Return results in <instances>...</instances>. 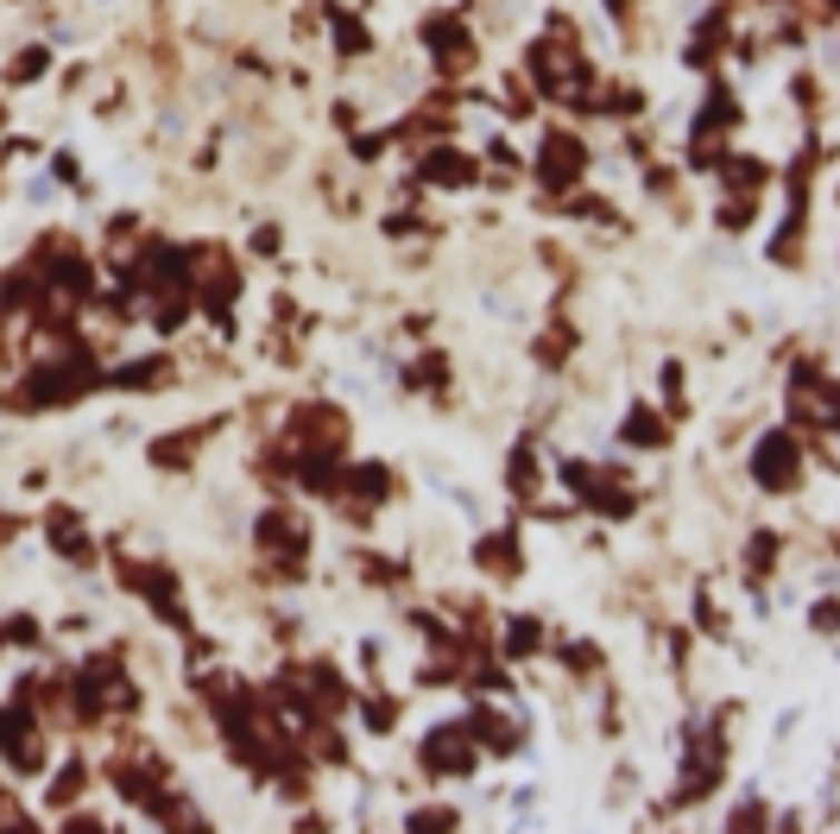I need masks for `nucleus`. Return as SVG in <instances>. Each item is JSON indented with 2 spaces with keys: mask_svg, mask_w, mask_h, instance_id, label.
<instances>
[{
  "mask_svg": "<svg viewBox=\"0 0 840 834\" xmlns=\"http://www.w3.org/2000/svg\"><path fill=\"white\" fill-rule=\"evenodd\" d=\"M348 493H360V500H379V493H386V468H354V474H348Z\"/></svg>",
  "mask_w": 840,
  "mask_h": 834,
  "instance_id": "nucleus-13",
  "label": "nucleus"
},
{
  "mask_svg": "<svg viewBox=\"0 0 840 834\" xmlns=\"http://www.w3.org/2000/svg\"><path fill=\"white\" fill-rule=\"evenodd\" d=\"M0 753L13 758L20 772H39L45 753H39V734H32V720L13 715V708H0Z\"/></svg>",
  "mask_w": 840,
  "mask_h": 834,
  "instance_id": "nucleus-6",
  "label": "nucleus"
},
{
  "mask_svg": "<svg viewBox=\"0 0 840 834\" xmlns=\"http://www.w3.org/2000/svg\"><path fill=\"white\" fill-rule=\"evenodd\" d=\"M335 32H342V51H367V32L354 20H335Z\"/></svg>",
  "mask_w": 840,
  "mask_h": 834,
  "instance_id": "nucleus-16",
  "label": "nucleus"
},
{
  "mask_svg": "<svg viewBox=\"0 0 840 834\" xmlns=\"http://www.w3.org/2000/svg\"><path fill=\"white\" fill-rule=\"evenodd\" d=\"M127 582H134L139 595L158 607V614H177V582L165 576V569H134V563H127Z\"/></svg>",
  "mask_w": 840,
  "mask_h": 834,
  "instance_id": "nucleus-8",
  "label": "nucleus"
},
{
  "mask_svg": "<svg viewBox=\"0 0 840 834\" xmlns=\"http://www.w3.org/2000/svg\"><path fill=\"white\" fill-rule=\"evenodd\" d=\"M45 70V51H26V58H13V77H39Z\"/></svg>",
  "mask_w": 840,
  "mask_h": 834,
  "instance_id": "nucleus-18",
  "label": "nucleus"
},
{
  "mask_svg": "<svg viewBox=\"0 0 840 834\" xmlns=\"http://www.w3.org/2000/svg\"><path fill=\"white\" fill-rule=\"evenodd\" d=\"M625 436H632L639 449H658V443H664V424H658L651 411H632V418H625Z\"/></svg>",
  "mask_w": 840,
  "mask_h": 834,
  "instance_id": "nucleus-12",
  "label": "nucleus"
},
{
  "mask_svg": "<svg viewBox=\"0 0 840 834\" xmlns=\"http://www.w3.org/2000/svg\"><path fill=\"white\" fill-rule=\"evenodd\" d=\"M449 822H455L449 810H417L411 815V828H449Z\"/></svg>",
  "mask_w": 840,
  "mask_h": 834,
  "instance_id": "nucleus-17",
  "label": "nucleus"
},
{
  "mask_svg": "<svg viewBox=\"0 0 840 834\" xmlns=\"http://www.w3.org/2000/svg\"><path fill=\"white\" fill-rule=\"evenodd\" d=\"M259 538H266V550H304V519L266 512V519H259Z\"/></svg>",
  "mask_w": 840,
  "mask_h": 834,
  "instance_id": "nucleus-9",
  "label": "nucleus"
},
{
  "mask_svg": "<svg viewBox=\"0 0 840 834\" xmlns=\"http://www.w3.org/2000/svg\"><path fill=\"white\" fill-rule=\"evenodd\" d=\"M506 651H512V658H525V651H537V626H531V620H518V626L506 632Z\"/></svg>",
  "mask_w": 840,
  "mask_h": 834,
  "instance_id": "nucleus-14",
  "label": "nucleus"
},
{
  "mask_svg": "<svg viewBox=\"0 0 840 834\" xmlns=\"http://www.w3.org/2000/svg\"><path fill=\"white\" fill-rule=\"evenodd\" d=\"M77 791H82V772H63V777H58V803H70Z\"/></svg>",
  "mask_w": 840,
  "mask_h": 834,
  "instance_id": "nucleus-20",
  "label": "nucleus"
},
{
  "mask_svg": "<svg viewBox=\"0 0 840 834\" xmlns=\"http://www.w3.org/2000/svg\"><path fill=\"white\" fill-rule=\"evenodd\" d=\"M531 77L544 82L550 96H575V89H582V63L569 58L563 45H531Z\"/></svg>",
  "mask_w": 840,
  "mask_h": 834,
  "instance_id": "nucleus-3",
  "label": "nucleus"
},
{
  "mask_svg": "<svg viewBox=\"0 0 840 834\" xmlns=\"http://www.w3.org/2000/svg\"><path fill=\"white\" fill-rule=\"evenodd\" d=\"M424 171H431L436 184H468L474 165H468V158H455V153H431V158H424Z\"/></svg>",
  "mask_w": 840,
  "mask_h": 834,
  "instance_id": "nucleus-11",
  "label": "nucleus"
},
{
  "mask_svg": "<svg viewBox=\"0 0 840 834\" xmlns=\"http://www.w3.org/2000/svg\"><path fill=\"white\" fill-rule=\"evenodd\" d=\"M582 139H575V134H550L544 139V158H537V177H544V184H550V190H563V184H569V177H575V171H582Z\"/></svg>",
  "mask_w": 840,
  "mask_h": 834,
  "instance_id": "nucleus-4",
  "label": "nucleus"
},
{
  "mask_svg": "<svg viewBox=\"0 0 840 834\" xmlns=\"http://www.w3.org/2000/svg\"><path fill=\"white\" fill-rule=\"evenodd\" d=\"M424 45H431V58L443 63V70H455V63L468 58V39H462V26L455 20H431L424 26Z\"/></svg>",
  "mask_w": 840,
  "mask_h": 834,
  "instance_id": "nucleus-7",
  "label": "nucleus"
},
{
  "mask_svg": "<svg viewBox=\"0 0 840 834\" xmlns=\"http://www.w3.org/2000/svg\"><path fill=\"white\" fill-rule=\"evenodd\" d=\"M752 474H759V487H771V493L790 487L797 481V443H790V436H764L759 455H752Z\"/></svg>",
  "mask_w": 840,
  "mask_h": 834,
  "instance_id": "nucleus-5",
  "label": "nucleus"
},
{
  "mask_svg": "<svg viewBox=\"0 0 840 834\" xmlns=\"http://www.w3.org/2000/svg\"><path fill=\"white\" fill-rule=\"evenodd\" d=\"M367 720H373V727H392V720H398V708H392V701H367Z\"/></svg>",
  "mask_w": 840,
  "mask_h": 834,
  "instance_id": "nucleus-19",
  "label": "nucleus"
},
{
  "mask_svg": "<svg viewBox=\"0 0 840 834\" xmlns=\"http://www.w3.org/2000/svg\"><path fill=\"white\" fill-rule=\"evenodd\" d=\"M96 386V367H89V354H63V361H51V367H39L32 380H26V392H32V405H63V399H82V392Z\"/></svg>",
  "mask_w": 840,
  "mask_h": 834,
  "instance_id": "nucleus-1",
  "label": "nucleus"
},
{
  "mask_svg": "<svg viewBox=\"0 0 840 834\" xmlns=\"http://www.w3.org/2000/svg\"><path fill=\"white\" fill-rule=\"evenodd\" d=\"M51 538H58L63 557H77V563H89V538H82V524L70 519V512H51Z\"/></svg>",
  "mask_w": 840,
  "mask_h": 834,
  "instance_id": "nucleus-10",
  "label": "nucleus"
},
{
  "mask_svg": "<svg viewBox=\"0 0 840 834\" xmlns=\"http://www.w3.org/2000/svg\"><path fill=\"white\" fill-rule=\"evenodd\" d=\"M512 538H487V550H481V563H493V569H512V550H506Z\"/></svg>",
  "mask_w": 840,
  "mask_h": 834,
  "instance_id": "nucleus-15",
  "label": "nucleus"
},
{
  "mask_svg": "<svg viewBox=\"0 0 840 834\" xmlns=\"http://www.w3.org/2000/svg\"><path fill=\"white\" fill-rule=\"evenodd\" d=\"M474 727H436L431 746H424V772L436 777H455V772H474Z\"/></svg>",
  "mask_w": 840,
  "mask_h": 834,
  "instance_id": "nucleus-2",
  "label": "nucleus"
}]
</instances>
